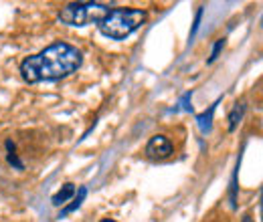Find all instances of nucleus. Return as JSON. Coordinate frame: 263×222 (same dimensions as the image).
<instances>
[{
  "mask_svg": "<svg viewBox=\"0 0 263 222\" xmlns=\"http://www.w3.org/2000/svg\"><path fill=\"white\" fill-rule=\"evenodd\" d=\"M101 222H116V220H111V218H103Z\"/></svg>",
  "mask_w": 263,
  "mask_h": 222,
  "instance_id": "4468645a",
  "label": "nucleus"
},
{
  "mask_svg": "<svg viewBox=\"0 0 263 222\" xmlns=\"http://www.w3.org/2000/svg\"><path fill=\"white\" fill-rule=\"evenodd\" d=\"M243 113H245V103H243V101H241V103H235L233 111L229 113V131H235V129H237L239 122L243 119Z\"/></svg>",
  "mask_w": 263,
  "mask_h": 222,
  "instance_id": "6e6552de",
  "label": "nucleus"
},
{
  "mask_svg": "<svg viewBox=\"0 0 263 222\" xmlns=\"http://www.w3.org/2000/svg\"><path fill=\"white\" fill-rule=\"evenodd\" d=\"M172 154V144L166 135H152L146 144V156L152 159H164Z\"/></svg>",
  "mask_w": 263,
  "mask_h": 222,
  "instance_id": "20e7f679",
  "label": "nucleus"
},
{
  "mask_svg": "<svg viewBox=\"0 0 263 222\" xmlns=\"http://www.w3.org/2000/svg\"><path fill=\"white\" fill-rule=\"evenodd\" d=\"M191 97H193V93L189 91V93H184L182 95V99L178 101V105L180 107H176V109H172V111H178V109H184V111H189V113H193V105H191Z\"/></svg>",
  "mask_w": 263,
  "mask_h": 222,
  "instance_id": "1a4fd4ad",
  "label": "nucleus"
},
{
  "mask_svg": "<svg viewBox=\"0 0 263 222\" xmlns=\"http://www.w3.org/2000/svg\"><path fill=\"white\" fill-rule=\"evenodd\" d=\"M111 8L101 2H71L59 12V21L69 27H87L99 23Z\"/></svg>",
  "mask_w": 263,
  "mask_h": 222,
  "instance_id": "7ed1b4c3",
  "label": "nucleus"
},
{
  "mask_svg": "<svg viewBox=\"0 0 263 222\" xmlns=\"http://www.w3.org/2000/svg\"><path fill=\"white\" fill-rule=\"evenodd\" d=\"M85 196H87V188L85 186H81L79 188V192H77V198H73V202L69 204V206H65L61 212H59V218H65L67 214H71V212H75L81 204H83V200H85Z\"/></svg>",
  "mask_w": 263,
  "mask_h": 222,
  "instance_id": "0eeeda50",
  "label": "nucleus"
},
{
  "mask_svg": "<svg viewBox=\"0 0 263 222\" xmlns=\"http://www.w3.org/2000/svg\"><path fill=\"white\" fill-rule=\"evenodd\" d=\"M73 194H75V184L67 182V184H63V188L51 198V202H53V206H61V204H65L69 198H73Z\"/></svg>",
  "mask_w": 263,
  "mask_h": 222,
  "instance_id": "423d86ee",
  "label": "nucleus"
},
{
  "mask_svg": "<svg viewBox=\"0 0 263 222\" xmlns=\"http://www.w3.org/2000/svg\"><path fill=\"white\" fill-rule=\"evenodd\" d=\"M8 162H10L12 166H16L18 170H23V164L18 162V158H16V154H12V152H10V154H8Z\"/></svg>",
  "mask_w": 263,
  "mask_h": 222,
  "instance_id": "f8f14e48",
  "label": "nucleus"
},
{
  "mask_svg": "<svg viewBox=\"0 0 263 222\" xmlns=\"http://www.w3.org/2000/svg\"><path fill=\"white\" fill-rule=\"evenodd\" d=\"M243 222H253V220H251V216H245V218H243Z\"/></svg>",
  "mask_w": 263,
  "mask_h": 222,
  "instance_id": "ddd939ff",
  "label": "nucleus"
},
{
  "mask_svg": "<svg viewBox=\"0 0 263 222\" xmlns=\"http://www.w3.org/2000/svg\"><path fill=\"white\" fill-rule=\"evenodd\" d=\"M223 47H225V38H219V41L215 43V47H213V53H211V57H209V63H213V61L219 57V53L223 51Z\"/></svg>",
  "mask_w": 263,
  "mask_h": 222,
  "instance_id": "9d476101",
  "label": "nucleus"
},
{
  "mask_svg": "<svg viewBox=\"0 0 263 222\" xmlns=\"http://www.w3.org/2000/svg\"><path fill=\"white\" fill-rule=\"evenodd\" d=\"M81 51L69 43H53L39 55H33L21 63V75L27 83L59 81L75 73L81 67Z\"/></svg>",
  "mask_w": 263,
  "mask_h": 222,
  "instance_id": "f257e3e1",
  "label": "nucleus"
},
{
  "mask_svg": "<svg viewBox=\"0 0 263 222\" xmlns=\"http://www.w3.org/2000/svg\"><path fill=\"white\" fill-rule=\"evenodd\" d=\"M219 101H221V99H219ZM219 101H215V103L209 107V111H202V113H198L197 115V126L202 135H209L211 129H213V115H215V109H217Z\"/></svg>",
  "mask_w": 263,
  "mask_h": 222,
  "instance_id": "39448f33",
  "label": "nucleus"
},
{
  "mask_svg": "<svg viewBox=\"0 0 263 222\" xmlns=\"http://www.w3.org/2000/svg\"><path fill=\"white\" fill-rule=\"evenodd\" d=\"M146 23V10L140 8H111L101 21H99V32L107 38L122 41L136 32Z\"/></svg>",
  "mask_w": 263,
  "mask_h": 222,
  "instance_id": "f03ea898",
  "label": "nucleus"
},
{
  "mask_svg": "<svg viewBox=\"0 0 263 222\" xmlns=\"http://www.w3.org/2000/svg\"><path fill=\"white\" fill-rule=\"evenodd\" d=\"M200 16H202V8H198L197 10V18H195V27H193V31H191V38L195 36V32L198 29V23H200Z\"/></svg>",
  "mask_w": 263,
  "mask_h": 222,
  "instance_id": "9b49d317",
  "label": "nucleus"
}]
</instances>
